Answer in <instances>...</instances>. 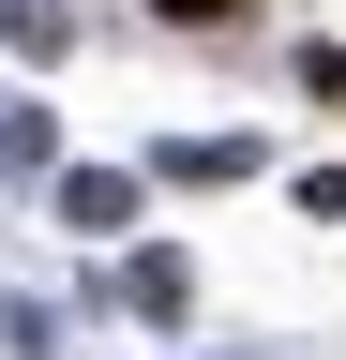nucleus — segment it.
<instances>
[{
    "mask_svg": "<svg viewBox=\"0 0 346 360\" xmlns=\"http://www.w3.org/2000/svg\"><path fill=\"white\" fill-rule=\"evenodd\" d=\"M151 15H181V30H211V15H241V0H151Z\"/></svg>",
    "mask_w": 346,
    "mask_h": 360,
    "instance_id": "1",
    "label": "nucleus"
}]
</instances>
